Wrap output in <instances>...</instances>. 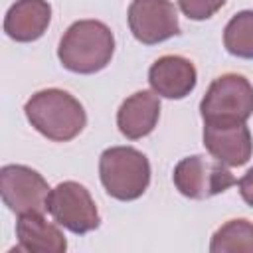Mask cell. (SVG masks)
I'll return each mask as SVG.
<instances>
[{"instance_id": "6da1fadb", "label": "cell", "mask_w": 253, "mask_h": 253, "mask_svg": "<svg viewBox=\"0 0 253 253\" xmlns=\"http://www.w3.org/2000/svg\"><path fill=\"white\" fill-rule=\"evenodd\" d=\"M115 53V36L111 28L99 20L73 22L63 34L57 57L71 73L91 75L105 69Z\"/></svg>"}, {"instance_id": "7a4b0ae2", "label": "cell", "mask_w": 253, "mask_h": 253, "mask_svg": "<svg viewBox=\"0 0 253 253\" xmlns=\"http://www.w3.org/2000/svg\"><path fill=\"white\" fill-rule=\"evenodd\" d=\"M24 113L30 125L53 142H67L75 138L87 125L83 105L63 89H42L34 93Z\"/></svg>"}, {"instance_id": "3957f363", "label": "cell", "mask_w": 253, "mask_h": 253, "mask_svg": "<svg viewBox=\"0 0 253 253\" xmlns=\"http://www.w3.org/2000/svg\"><path fill=\"white\" fill-rule=\"evenodd\" d=\"M99 176L111 198L132 202L150 184V162L132 146H111L99 158Z\"/></svg>"}, {"instance_id": "277c9868", "label": "cell", "mask_w": 253, "mask_h": 253, "mask_svg": "<svg viewBox=\"0 0 253 253\" xmlns=\"http://www.w3.org/2000/svg\"><path fill=\"white\" fill-rule=\"evenodd\" d=\"M204 125H237L253 115V85L239 73H225L211 81L202 103Z\"/></svg>"}, {"instance_id": "5b68a950", "label": "cell", "mask_w": 253, "mask_h": 253, "mask_svg": "<svg viewBox=\"0 0 253 253\" xmlns=\"http://www.w3.org/2000/svg\"><path fill=\"white\" fill-rule=\"evenodd\" d=\"M176 190L190 200H208L231 188L235 176L217 158L202 154L182 158L172 174Z\"/></svg>"}, {"instance_id": "8992f818", "label": "cell", "mask_w": 253, "mask_h": 253, "mask_svg": "<svg viewBox=\"0 0 253 253\" xmlns=\"http://www.w3.org/2000/svg\"><path fill=\"white\" fill-rule=\"evenodd\" d=\"M0 194L4 206L18 215L43 213L49 202V186L40 172L24 164H6L0 170Z\"/></svg>"}, {"instance_id": "52a82bcc", "label": "cell", "mask_w": 253, "mask_h": 253, "mask_svg": "<svg viewBox=\"0 0 253 253\" xmlns=\"http://www.w3.org/2000/svg\"><path fill=\"white\" fill-rule=\"evenodd\" d=\"M47 211L55 219V223L63 225L71 233L83 235L99 227L101 217L97 206L89 194V190L73 180L57 184L47 202Z\"/></svg>"}, {"instance_id": "ba28073f", "label": "cell", "mask_w": 253, "mask_h": 253, "mask_svg": "<svg viewBox=\"0 0 253 253\" xmlns=\"http://www.w3.org/2000/svg\"><path fill=\"white\" fill-rule=\"evenodd\" d=\"M126 18L132 36L144 45H154L180 34L178 12L170 0H132Z\"/></svg>"}, {"instance_id": "9c48e42d", "label": "cell", "mask_w": 253, "mask_h": 253, "mask_svg": "<svg viewBox=\"0 0 253 253\" xmlns=\"http://www.w3.org/2000/svg\"><path fill=\"white\" fill-rule=\"evenodd\" d=\"M148 83L156 95L166 99H184L198 83L194 63L182 55H162L148 69Z\"/></svg>"}, {"instance_id": "30bf717a", "label": "cell", "mask_w": 253, "mask_h": 253, "mask_svg": "<svg viewBox=\"0 0 253 253\" xmlns=\"http://www.w3.org/2000/svg\"><path fill=\"white\" fill-rule=\"evenodd\" d=\"M204 146L227 166H243L253 152V138L245 123L204 125Z\"/></svg>"}, {"instance_id": "8fae6325", "label": "cell", "mask_w": 253, "mask_h": 253, "mask_svg": "<svg viewBox=\"0 0 253 253\" xmlns=\"http://www.w3.org/2000/svg\"><path fill=\"white\" fill-rule=\"evenodd\" d=\"M51 20V6L47 0H16L4 18V32L14 42L40 40Z\"/></svg>"}, {"instance_id": "7c38bea8", "label": "cell", "mask_w": 253, "mask_h": 253, "mask_svg": "<svg viewBox=\"0 0 253 253\" xmlns=\"http://www.w3.org/2000/svg\"><path fill=\"white\" fill-rule=\"evenodd\" d=\"M160 117V99L150 91H136L117 111V126L123 136L138 140L148 136Z\"/></svg>"}, {"instance_id": "4fadbf2b", "label": "cell", "mask_w": 253, "mask_h": 253, "mask_svg": "<svg viewBox=\"0 0 253 253\" xmlns=\"http://www.w3.org/2000/svg\"><path fill=\"white\" fill-rule=\"evenodd\" d=\"M18 249L30 253H63L67 249L65 235L57 225L43 219V213H26L16 221Z\"/></svg>"}, {"instance_id": "5bb4252c", "label": "cell", "mask_w": 253, "mask_h": 253, "mask_svg": "<svg viewBox=\"0 0 253 253\" xmlns=\"http://www.w3.org/2000/svg\"><path fill=\"white\" fill-rule=\"evenodd\" d=\"M211 253H253V223L247 219H229L213 235L210 243Z\"/></svg>"}, {"instance_id": "9a60e30c", "label": "cell", "mask_w": 253, "mask_h": 253, "mask_svg": "<svg viewBox=\"0 0 253 253\" xmlns=\"http://www.w3.org/2000/svg\"><path fill=\"white\" fill-rule=\"evenodd\" d=\"M225 49L241 59H253V10L237 12L223 30Z\"/></svg>"}, {"instance_id": "2e32d148", "label": "cell", "mask_w": 253, "mask_h": 253, "mask_svg": "<svg viewBox=\"0 0 253 253\" xmlns=\"http://www.w3.org/2000/svg\"><path fill=\"white\" fill-rule=\"evenodd\" d=\"M178 4L184 16L190 20H208L217 10H221L225 0H178Z\"/></svg>"}, {"instance_id": "e0dca14e", "label": "cell", "mask_w": 253, "mask_h": 253, "mask_svg": "<svg viewBox=\"0 0 253 253\" xmlns=\"http://www.w3.org/2000/svg\"><path fill=\"white\" fill-rule=\"evenodd\" d=\"M237 186H239V194H241L243 202L253 208V168H249L241 176V180L237 182Z\"/></svg>"}]
</instances>
